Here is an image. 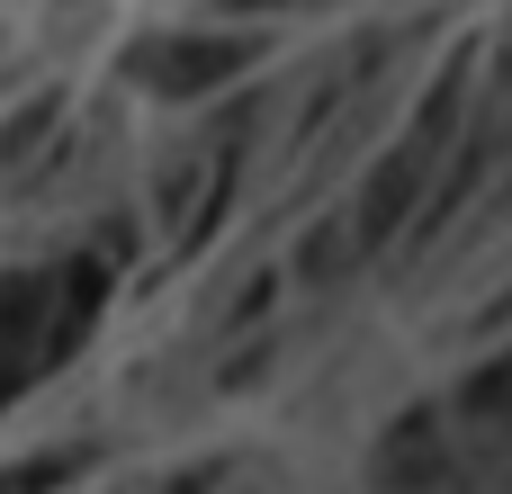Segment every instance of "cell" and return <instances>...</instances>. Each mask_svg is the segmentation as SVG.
<instances>
[{
	"instance_id": "cell-1",
	"label": "cell",
	"mask_w": 512,
	"mask_h": 494,
	"mask_svg": "<svg viewBox=\"0 0 512 494\" xmlns=\"http://www.w3.org/2000/svg\"><path fill=\"white\" fill-rule=\"evenodd\" d=\"M468 90H477V45H450V63L432 72V90L414 99V117H405V135L369 162V180L351 189V243L360 252H387L396 234H405V216L423 207V189H432V171H441V153H450V135L468 126Z\"/></svg>"
},
{
	"instance_id": "cell-2",
	"label": "cell",
	"mask_w": 512,
	"mask_h": 494,
	"mask_svg": "<svg viewBox=\"0 0 512 494\" xmlns=\"http://www.w3.org/2000/svg\"><path fill=\"white\" fill-rule=\"evenodd\" d=\"M270 54V36L261 27H207V36H135L126 54H117V72L135 81V90H153V99H216L234 72H252Z\"/></svg>"
},
{
	"instance_id": "cell-3",
	"label": "cell",
	"mask_w": 512,
	"mask_h": 494,
	"mask_svg": "<svg viewBox=\"0 0 512 494\" xmlns=\"http://www.w3.org/2000/svg\"><path fill=\"white\" fill-rule=\"evenodd\" d=\"M36 378H54V270L0 279V405H18Z\"/></svg>"
},
{
	"instance_id": "cell-4",
	"label": "cell",
	"mask_w": 512,
	"mask_h": 494,
	"mask_svg": "<svg viewBox=\"0 0 512 494\" xmlns=\"http://www.w3.org/2000/svg\"><path fill=\"white\" fill-rule=\"evenodd\" d=\"M468 459L450 450L441 432V405H405L387 432H378V459H369V486H459Z\"/></svg>"
},
{
	"instance_id": "cell-5",
	"label": "cell",
	"mask_w": 512,
	"mask_h": 494,
	"mask_svg": "<svg viewBox=\"0 0 512 494\" xmlns=\"http://www.w3.org/2000/svg\"><path fill=\"white\" fill-rule=\"evenodd\" d=\"M360 261H369V252L351 243V216L333 207V216H315V225H306V243H297V261H288V270H297V288L333 297V288H351V279H360Z\"/></svg>"
},
{
	"instance_id": "cell-6",
	"label": "cell",
	"mask_w": 512,
	"mask_h": 494,
	"mask_svg": "<svg viewBox=\"0 0 512 494\" xmlns=\"http://www.w3.org/2000/svg\"><path fill=\"white\" fill-rule=\"evenodd\" d=\"M54 126H63V90H36V99L0 126V180H27V162L54 144Z\"/></svg>"
},
{
	"instance_id": "cell-7",
	"label": "cell",
	"mask_w": 512,
	"mask_h": 494,
	"mask_svg": "<svg viewBox=\"0 0 512 494\" xmlns=\"http://www.w3.org/2000/svg\"><path fill=\"white\" fill-rule=\"evenodd\" d=\"M450 414L477 423V441H495V432H504V360H477V378L450 396Z\"/></svg>"
},
{
	"instance_id": "cell-8",
	"label": "cell",
	"mask_w": 512,
	"mask_h": 494,
	"mask_svg": "<svg viewBox=\"0 0 512 494\" xmlns=\"http://www.w3.org/2000/svg\"><path fill=\"white\" fill-rule=\"evenodd\" d=\"M99 450H45V459H18V468H0V486L9 494H45V486H72L81 468H90Z\"/></svg>"
},
{
	"instance_id": "cell-9",
	"label": "cell",
	"mask_w": 512,
	"mask_h": 494,
	"mask_svg": "<svg viewBox=\"0 0 512 494\" xmlns=\"http://www.w3.org/2000/svg\"><path fill=\"white\" fill-rule=\"evenodd\" d=\"M90 252H99L108 270H135V252H144V234H135V207H99V225H90Z\"/></svg>"
},
{
	"instance_id": "cell-10",
	"label": "cell",
	"mask_w": 512,
	"mask_h": 494,
	"mask_svg": "<svg viewBox=\"0 0 512 494\" xmlns=\"http://www.w3.org/2000/svg\"><path fill=\"white\" fill-rule=\"evenodd\" d=\"M270 306H279V270H252V279H234V297H225V315H216V324H225V333H243V324H261Z\"/></svg>"
},
{
	"instance_id": "cell-11",
	"label": "cell",
	"mask_w": 512,
	"mask_h": 494,
	"mask_svg": "<svg viewBox=\"0 0 512 494\" xmlns=\"http://www.w3.org/2000/svg\"><path fill=\"white\" fill-rule=\"evenodd\" d=\"M270 351H279V333H261V342H243L225 369H216V387L234 396V387H252V378H270Z\"/></svg>"
},
{
	"instance_id": "cell-12",
	"label": "cell",
	"mask_w": 512,
	"mask_h": 494,
	"mask_svg": "<svg viewBox=\"0 0 512 494\" xmlns=\"http://www.w3.org/2000/svg\"><path fill=\"white\" fill-rule=\"evenodd\" d=\"M216 18H270V9H297V0H207Z\"/></svg>"
}]
</instances>
